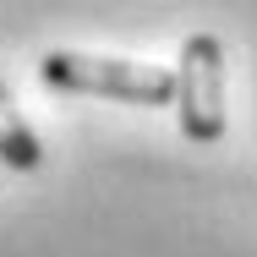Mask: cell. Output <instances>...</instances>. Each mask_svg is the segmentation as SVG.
Instances as JSON below:
<instances>
[{
  "mask_svg": "<svg viewBox=\"0 0 257 257\" xmlns=\"http://www.w3.org/2000/svg\"><path fill=\"white\" fill-rule=\"evenodd\" d=\"M39 77L55 93H88V99H120V104H175V66H154V60L50 50L39 60Z\"/></svg>",
  "mask_w": 257,
  "mask_h": 257,
  "instance_id": "6da1fadb",
  "label": "cell"
},
{
  "mask_svg": "<svg viewBox=\"0 0 257 257\" xmlns=\"http://www.w3.org/2000/svg\"><path fill=\"white\" fill-rule=\"evenodd\" d=\"M0 164H11V170H39L44 164V143L28 126V115L17 109L6 77H0Z\"/></svg>",
  "mask_w": 257,
  "mask_h": 257,
  "instance_id": "3957f363",
  "label": "cell"
},
{
  "mask_svg": "<svg viewBox=\"0 0 257 257\" xmlns=\"http://www.w3.org/2000/svg\"><path fill=\"white\" fill-rule=\"evenodd\" d=\"M175 115L192 143L224 137V44L213 33H192L175 60Z\"/></svg>",
  "mask_w": 257,
  "mask_h": 257,
  "instance_id": "7a4b0ae2",
  "label": "cell"
}]
</instances>
